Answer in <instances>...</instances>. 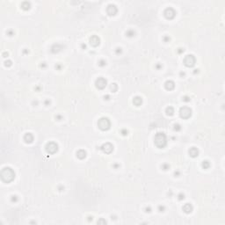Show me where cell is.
<instances>
[{"mask_svg":"<svg viewBox=\"0 0 225 225\" xmlns=\"http://www.w3.org/2000/svg\"><path fill=\"white\" fill-rule=\"evenodd\" d=\"M169 167H170L169 164H163V165H162V168L164 170H168V169H169Z\"/></svg>","mask_w":225,"mask_h":225,"instance_id":"23","label":"cell"},{"mask_svg":"<svg viewBox=\"0 0 225 225\" xmlns=\"http://www.w3.org/2000/svg\"><path fill=\"white\" fill-rule=\"evenodd\" d=\"M184 100H185V101H189L190 99L188 97H185V98H184Z\"/></svg>","mask_w":225,"mask_h":225,"instance_id":"29","label":"cell"},{"mask_svg":"<svg viewBox=\"0 0 225 225\" xmlns=\"http://www.w3.org/2000/svg\"><path fill=\"white\" fill-rule=\"evenodd\" d=\"M58 150V145L54 142H50L46 145V151L49 154H55Z\"/></svg>","mask_w":225,"mask_h":225,"instance_id":"5","label":"cell"},{"mask_svg":"<svg viewBox=\"0 0 225 225\" xmlns=\"http://www.w3.org/2000/svg\"><path fill=\"white\" fill-rule=\"evenodd\" d=\"M164 14L166 19H168V20H172V19L175 17V15H176V12H175V10L173 9V8L169 7V8H166V9L164 10Z\"/></svg>","mask_w":225,"mask_h":225,"instance_id":"7","label":"cell"},{"mask_svg":"<svg viewBox=\"0 0 225 225\" xmlns=\"http://www.w3.org/2000/svg\"><path fill=\"white\" fill-rule=\"evenodd\" d=\"M184 198H185V195H184V194H179V198H178L179 200H182V199L184 200Z\"/></svg>","mask_w":225,"mask_h":225,"instance_id":"28","label":"cell"},{"mask_svg":"<svg viewBox=\"0 0 225 225\" xmlns=\"http://www.w3.org/2000/svg\"><path fill=\"white\" fill-rule=\"evenodd\" d=\"M100 149L104 152V153L110 154L113 150H114V146L112 145L111 143H109V142H107V143L103 144V145L100 147Z\"/></svg>","mask_w":225,"mask_h":225,"instance_id":"8","label":"cell"},{"mask_svg":"<svg viewBox=\"0 0 225 225\" xmlns=\"http://www.w3.org/2000/svg\"><path fill=\"white\" fill-rule=\"evenodd\" d=\"M98 127L99 128V129L103 130V131H106V130L109 129L110 127H111V121L106 117L100 118L99 120V121H98Z\"/></svg>","mask_w":225,"mask_h":225,"instance_id":"3","label":"cell"},{"mask_svg":"<svg viewBox=\"0 0 225 225\" xmlns=\"http://www.w3.org/2000/svg\"><path fill=\"white\" fill-rule=\"evenodd\" d=\"M106 11H107V13L110 15V16H114V15H115L116 13H117L118 9L114 5H109V6H107Z\"/></svg>","mask_w":225,"mask_h":225,"instance_id":"10","label":"cell"},{"mask_svg":"<svg viewBox=\"0 0 225 225\" xmlns=\"http://www.w3.org/2000/svg\"><path fill=\"white\" fill-rule=\"evenodd\" d=\"M24 141H25L27 143H32L33 141H34V135L31 133H27L24 135Z\"/></svg>","mask_w":225,"mask_h":225,"instance_id":"13","label":"cell"},{"mask_svg":"<svg viewBox=\"0 0 225 225\" xmlns=\"http://www.w3.org/2000/svg\"><path fill=\"white\" fill-rule=\"evenodd\" d=\"M195 62H196V59L195 57L193 56V55H188L185 57L184 59V64L186 67H193L195 64Z\"/></svg>","mask_w":225,"mask_h":225,"instance_id":"6","label":"cell"},{"mask_svg":"<svg viewBox=\"0 0 225 225\" xmlns=\"http://www.w3.org/2000/svg\"><path fill=\"white\" fill-rule=\"evenodd\" d=\"M5 65H6V66H11L12 65V62L11 61H6L5 62Z\"/></svg>","mask_w":225,"mask_h":225,"instance_id":"22","label":"cell"},{"mask_svg":"<svg viewBox=\"0 0 225 225\" xmlns=\"http://www.w3.org/2000/svg\"><path fill=\"white\" fill-rule=\"evenodd\" d=\"M15 178V172L12 168L6 167L1 171V178L6 183H10Z\"/></svg>","mask_w":225,"mask_h":225,"instance_id":"1","label":"cell"},{"mask_svg":"<svg viewBox=\"0 0 225 225\" xmlns=\"http://www.w3.org/2000/svg\"><path fill=\"white\" fill-rule=\"evenodd\" d=\"M128 130H124V129L121 130V134H122L123 135H128Z\"/></svg>","mask_w":225,"mask_h":225,"instance_id":"26","label":"cell"},{"mask_svg":"<svg viewBox=\"0 0 225 225\" xmlns=\"http://www.w3.org/2000/svg\"><path fill=\"white\" fill-rule=\"evenodd\" d=\"M164 86H165V89H166V90L171 91V90H173V89H174V87H175V84H174V82H173V81H171V80H169V81H167V82H166V83H165Z\"/></svg>","mask_w":225,"mask_h":225,"instance_id":"15","label":"cell"},{"mask_svg":"<svg viewBox=\"0 0 225 225\" xmlns=\"http://www.w3.org/2000/svg\"><path fill=\"white\" fill-rule=\"evenodd\" d=\"M179 115L183 119H188L191 117L192 115V110L191 108L187 107V106H184L180 109L179 111Z\"/></svg>","mask_w":225,"mask_h":225,"instance_id":"4","label":"cell"},{"mask_svg":"<svg viewBox=\"0 0 225 225\" xmlns=\"http://www.w3.org/2000/svg\"><path fill=\"white\" fill-rule=\"evenodd\" d=\"M209 166H210V164H209L208 161H207V160L203 161V163H202V167H203L204 169H207V168H209Z\"/></svg>","mask_w":225,"mask_h":225,"instance_id":"20","label":"cell"},{"mask_svg":"<svg viewBox=\"0 0 225 225\" xmlns=\"http://www.w3.org/2000/svg\"><path fill=\"white\" fill-rule=\"evenodd\" d=\"M193 207L192 206V204L190 203H185V205L183 206V211L185 213V214H190V213L193 212Z\"/></svg>","mask_w":225,"mask_h":225,"instance_id":"12","label":"cell"},{"mask_svg":"<svg viewBox=\"0 0 225 225\" xmlns=\"http://www.w3.org/2000/svg\"><path fill=\"white\" fill-rule=\"evenodd\" d=\"M155 144L157 148L159 149H163L166 146L167 144V139H166V135H164L162 132H158V133L156 134L155 135Z\"/></svg>","mask_w":225,"mask_h":225,"instance_id":"2","label":"cell"},{"mask_svg":"<svg viewBox=\"0 0 225 225\" xmlns=\"http://www.w3.org/2000/svg\"><path fill=\"white\" fill-rule=\"evenodd\" d=\"M100 43V39L97 35H92L90 38V44L92 47H97Z\"/></svg>","mask_w":225,"mask_h":225,"instance_id":"11","label":"cell"},{"mask_svg":"<svg viewBox=\"0 0 225 225\" xmlns=\"http://www.w3.org/2000/svg\"><path fill=\"white\" fill-rule=\"evenodd\" d=\"M21 7L23 10H29L30 9V3L28 2H23L21 5Z\"/></svg>","mask_w":225,"mask_h":225,"instance_id":"19","label":"cell"},{"mask_svg":"<svg viewBox=\"0 0 225 225\" xmlns=\"http://www.w3.org/2000/svg\"><path fill=\"white\" fill-rule=\"evenodd\" d=\"M133 103H134V105H135V106H141V105H142V98L139 97V96H136V97H135V98H134V99H133Z\"/></svg>","mask_w":225,"mask_h":225,"instance_id":"16","label":"cell"},{"mask_svg":"<svg viewBox=\"0 0 225 225\" xmlns=\"http://www.w3.org/2000/svg\"><path fill=\"white\" fill-rule=\"evenodd\" d=\"M173 114H174V109H173L171 106H169V107L166 108V114H167V115L171 116Z\"/></svg>","mask_w":225,"mask_h":225,"instance_id":"18","label":"cell"},{"mask_svg":"<svg viewBox=\"0 0 225 225\" xmlns=\"http://www.w3.org/2000/svg\"><path fill=\"white\" fill-rule=\"evenodd\" d=\"M17 200H18V199H17V196L12 197V200H13V201H17Z\"/></svg>","mask_w":225,"mask_h":225,"instance_id":"27","label":"cell"},{"mask_svg":"<svg viewBox=\"0 0 225 225\" xmlns=\"http://www.w3.org/2000/svg\"><path fill=\"white\" fill-rule=\"evenodd\" d=\"M106 62L104 61V60H101L100 62H99V65H100V66H104V65H106Z\"/></svg>","mask_w":225,"mask_h":225,"instance_id":"25","label":"cell"},{"mask_svg":"<svg viewBox=\"0 0 225 225\" xmlns=\"http://www.w3.org/2000/svg\"><path fill=\"white\" fill-rule=\"evenodd\" d=\"M106 84H107V82H106V80L104 78H99L95 82L96 87L98 89H100V90L104 89L106 86Z\"/></svg>","mask_w":225,"mask_h":225,"instance_id":"9","label":"cell"},{"mask_svg":"<svg viewBox=\"0 0 225 225\" xmlns=\"http://www.w3.org/2000/svg\"><path fill=\"white\" fill-rule=\"evenodd\" d=\"M117 89H118V86H117V85H116V84H112V85H111V90L113 91V92H115L116 91H117Z\"/></svg>","mask_w":225,"mask_h":225,"instance_id":"21","label":"cell"},{"mask_svg":"<svg viewBox=\"0 0 225 225\" xmlns=\"http://www.w3.org/2000/svg\"><path fill=\"white\" fill-rule=\"evenodd\" d=\"M189 155L191 156L192 157H198V155H199V150H198V149H197V148H195V147H193V148H191V149H189Z\"/></svg>","mask_w":225,"mask_h":225,"instance_id":"14","label":"cell"},{"mask_svg":"<svg viewBox=\"0 0 225 225\" xmlns=\"http://www.w3.org/2000/svg\"><path fill=\"white\" fill-rule=\"evenodd\" d=\"M100 222H103V223H106V221H103L102 219L100 220V221H98V223H100Z\"/></svg>","mask_w":225,"mask_h":225,"instance_id":"30","label":"cell"},{"mask_svg":"<svg viewBox=\"0 0 225 225\" xmlns=\"http://www.w3.org/2000/svg\"><path fill=\"white\" fill-rule=\"evenodd\" d=\"M77 157H78L79 159L85 158V157H86V152H85L84 149H80V150H78V151L77 152Z\"/></svg>","mask_w":225,"mask_h":225,"instance_id":"17","label":"cell"},{"mask_svg":"<svg viewBox=\"0 0 225 225\" xmlns=\"http://www.w3.org/2000/svg\"><path fill=\"white\" fill-rule=\"evenodd\" d=\"M180 128H180V126L178 124H175L174 125V129L175 130H180Z\"/></svg>","mask_w":225,"mask_h":225,"instance_id":"24","label":"cell"}]
</instances>
